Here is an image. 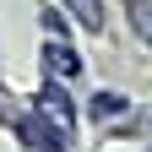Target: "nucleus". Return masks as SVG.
I'll use <instances>...</instances> for the list:
<instances>
[{"instance_id": "2", "label": "nucleus", "mask_w": 152, "mask_h": 152, "mask_svg": "<svg viewBox=\"0 0 152 152\" xmlns=\"http://www.w3.org/2000/svg\"><path fill=\"white\" fill-rule=\"evenodd\" d=\"M71 11L82 16V27H92V33L103 27V6H98V0H71Z\"/></svg>"}, {"instance_id": "1", "label": "nucleus", "mask_w": 152, "mask_h": 152, "mask_svg": "<svg viewBox=\"0 0 152 152\" xmlns=\"http://www.w3.org/2000/svg\"><path fill=\"white\" fill-rule=\"evenodd\" d=\"M130 6V27L141 33V44H152V0H125Z\"/></svg>"}]
</instances>
